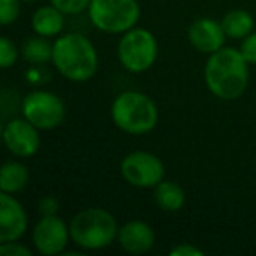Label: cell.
<instances>
[{"mask_svg": "<svg viewBox=\"0 0 256 256\" xmlns=\"http://www.w3.org/2000/svg\"><path fill=\"white\" fill-rule=\"evenodd\" d=\"M226 34L221 25V22L210 18H200L192 23L188 30V40L196 51L200 53L212 54L224 48Z\"/></svg>", "mask_w": 256, "mask_h": 256, "instance_id": "7c38bea8", "label": "cell"}, {"mask_svg": "<svg viewBox=\"0 0 256 256\" xmlns=\"http://www.w3.org/2000/svg\"><path fill=\"white\" fill-rule=\"evenodd\" d=\"M110 116L120 130L130 136H146L158 123V107L140 92H123L114 98Z\"/></svg>", "mask_w": 256, "mask_h": 256, "instance_id": "3957f363", "label": "cell"}, {"mask_svg": "<svg viewBox=\"0 0 256 256\" xmlns=\"http://www.w3.org/2000/svg\"><path fill=\"white\" fill-rule=\"evenodd\" d=\"M154 202L165 212H176L182 209L186 202V195L182 188L174 181H162L154 186Z\"/></svg>", "mask_w": 256, "mask_h": 256, "instance_id": "9a60e30c", "label": "cell"}, {"mask_svg": "<svg viewBox=\"0 0 256 256\" xmlns=\"http://www.w3.org/2000/svg\"><path fill=\"white\" fill-rule=\"evenodd\" d=\"M68 237H70V228L56 214L40 216L32 232L34 246L37 252L44 256H56L64 252L68 244Z\"/></svg>", "mask_w": 256, "mask_h": 256, "instance_id": "9c48e42d", "label": "cell"}, {"mask_svg": "<svg viewBox=\"0 0 256 256\" xmlns=\"http://www.w3.org/2000/svg\"><path fill=\"white\" fill-rule=\"evenodd\" d=\"M20 2L22 0H0V23L4 26L11 25L18 20Z\"/></svg>", "mask_w": 256, "mask_h": 256, "instance_id": "d6986e66", "label": "cell"}, {"mask_svg": "<svg viewBox=\"0 0 256 256\" xmlns=\"http://www.w3.org/2000/svg\"><path fill=\"white\" fill-rule=\"evenodd\" d=\"M170 254L172 256H202L204 251L196 248V246L184 242V244H179V246H176V248H172Z\"/></svg>", "mask_w": 256, "mask_h": 256, "instance_id": "d4e9b609", "label": "cell"}, {"mask_svg": "<svg viewBox=\"0 0 256 256\" xmlns=\"http://www.w3.org/2000/svg\"><path fill=\"white\" fill-rule=\"evenodd\" d=\"M64 12L58 8L51 6H42L32 16V28L37 36L42 37H54L60 36V32L65 26Z\"/></svg>", "mask_w": 256, "mask_h": 256, "instance_id": "5bb4252c", "label": "cell"}, {"mask_svg": "<svg viewBox=\"0 0 256 256\" xmlns=\"http://www.w3.org/2000/svg\"><path fill=\"white\" fill-rule=\"evenodd\" d=\"M28 218L23 206L11 193L0 195V242L18 240L25 235Z\"/></svg>", "mask_w": 256, "mask_h": 256, "instance_id": "8fae6325", "label": "cell"}, {"mask_svg": "<svg viewBox=\"0 0 256 256\" xmlns=\"http://www.w3.org/2000/svg\"><path fill=\"white\" fill-rule=\"evenodd\" d=\"M70 238L78 248L96 251L112 244L118 238V226L114 216L106 209L90 207L79 210L70 221Z\"/></svg>", "mask_w": 256, "mask_h": 256, "instance_id": "277c9868", "label": "cell"}, {"mask_svg": "<svg viewBox=\"0 0 256 256\" xmlns=\"http://www.w3.org/2000/svg\"><path fill=\"white\" fill-rule=\"evenodd\" d=\"M18 60V50H16L14 42L8 37L0 40V65L2 68H9L16 64Z\"/></svg>", "mask_w": 256, "mask_h": 256, "instance_id": "ffe728a7", "label": "cell"}, {"mask_svg": "<svg viewBox=\"0 0 256 256\" xmlns=\"http://www.w3.org/2000/svg\"><path fill=\"white\" fill-rule=\"evenodd\" d=\"M0 254H4V256H32V251H30L26 246L12 240V242H2V246H0Z\"/></svg>", "mask_w": 256, "mask_h": 256, "instance_id": "603a6c76", "label": "cell"}, {"mask_svg": "<svg viewBox=\"0 0 256 256\" xmlns=\"http://www.w3.org/2000/svg\"><path fill=\"white\" fill-rule=\"evenodd\" d=\"M50 2L64 14H79L92 4V0H50Z\"/></svg>", "mask_w": 256, "mask_h": 256, "instance_id": "44dd1931", "label": "cell"}, {"mask_svg": "<svg viewBox=\"0 0 256 256\" xmlns=\"http://www.w3.org/2000/svg\"><path fill=\"white\" fill-rule=\"evenodd\" d=\"M58 207H60V204H58V198H54V196H51V195L42 196V198L39 200V212H40V216H51V214H56L58 212Z\"/></svg>", "mask_w": 256, "mask_h": 256, "instance_id": "cb8c5ba5", "label": "cell"}, {"mask_svg": "<svg viewBox=\"0 0 256 256\" xmlns=\"http://www.w3.org/2000/svg\"><path fill=\"white\" fill-rule=\"evenodd\" d=\"M23 116L39 130H53L65 120V104L51 92L37 90L23 98Z\"/></svg>", "mask_w": 256, "mask_h": 256, "instance_id": "ba28073f", "label": "cell"}, {"mask_svg": "<svg viewBox=\"0 0 256 256\" xmlns=\"http://www.w3.org/2000/svg\"><path fill=\"white\" fill-rule=\"evenodd\" d=\"M118 242L130 254H144L153 248L154 230L144 221H128L118 230Z\"/></svg>", "mask_w": 256, "mask_h": 256, "instance_id": "4fadbf2b", "label": "cell"}, {"mask_svg": "<svg viewBox=\"0 0 256 256\" xmlns=\"http://www.w3.org/2000/svg\"><path fill=\"white\" fill-rule=\"evenodd\" d=\"M4 142L9 153L18 158H28L39 151L40 136L39 128L34 126L26 118H14L4 126Z\"/></svg>", "mask_w": 256, "mask_h": 256, "instance_id": "30bf717a", "label": "cell"}, {"mask_svg": "<svg viewBox=\"0 0 256 256\" xmlns=\"http://www.w3.org/2000/svg\"><path fill=\"white\" fill-rule=\"evenodd\" d=\"M121 178L136 188H154L164 181L165 165L150 151H134L121 160Z\"/></svg>", "mask_w": 256, "mask_h": 256, "instance_id": "52a82bcc", "label": "cell"}, {"mask_svg": "<svg viewBox=\"0 0 256 256\" xmlns=\"http://www.w3.org/2000/svg\"><path fill=\"white\" fill-rule=\"evenodd\" d=\"M53 65L68 81L84 82L96 74L98 54L88 37L70 32L53 44Z\"/></svg>", "mask_w": 256, "mask_h": 256, "instance_id": "7a4b0ae2", "label": "cell"}, {"mask_svg": "<svg viewBox=\"0 0 256 256\" xmlns=\"http://www.w3.org/2000/svg\"><path fill=\"white\" fill-rule=\"evenodd\" d=\"M22 56L32 65H44L48 62H53V44L48 40V37H30L23 42Z\"/></svg>", "mask_w": 256, "mask_h": 256, "instance_id": "ac0fdd59", "label": "cell"}, {"mask_svg": "<svg viewBox=\"0 0 256 256\" xmlns=\"http://www.w3.org/2000/svg\"><path fill=\"white\" fill-rule=\"evenodd\" d=\"M22 2H36V0H22Z\"/></svg>", "mask_w": 256, "mask_h": 256, "instance_id": "484cf974", "label": "cell"}, {"mask_svg": "<svg viewBox=\"0 0 256 256\" xmlns=\"http://www.w3.org/2000/svg\"><path fill=\"white\" fill-rule=\"evenodd\" d=\"M28 168L20 162H6L2 170H0V188L4 193H14L23 192L25 186L28 184Z\"/></svg>", "mask_w": 256, "mask_h": 256, "instance_id": "2e32d148", "label": "cell"}, {"mask_svg": "<svg viewBox=\"0 0 256 256\" xmlns=\"http://www.w3.org/2000/svg\"><path fill=\"white\" fill-rule=\"evenodd\" d=\"M88 14L100 32L124 34L137 25L140 8L137 0H92Z\"/></svg>", "mask_w": 256, "mask_h": 256, "instance_id": "5b68a950", "label": "cell"}, {"mask_svg": "<svg viewBox=\"0 0 256 256\" xmlns=\"http://www.w3.org/2000/svg\"><path fill=\"white\" fill-rule=\"evenodd\" d=\"M240 53L248 60L249 65H256V32H251L248 37H244L240 46Z\"/></svg>", "mask_w": 256, "mask_h": 256, "instance_id": "7402d4cb", "label": "cell"}, {"mask_svg": "<svg viewBox=\"0 0 256 256\" xmlns=\"http://www.w3.org/2000/svg\"><path fill=\"white\" fill-rule=\"evenodd\" d=\"M204 79L214 96L221 100H235L248 88L249 64L242 56L240 50L221 48L207 60Z\"/></svg>", "mask_w": 256, "mask_h": 256, "instance_id": "6da1fadb", "label": "cell"}, {"mask_svg": "<svg viewBox=\"0 0 256 256\" xmlns=\"http://www.w3.org/2000/svg\"><path fill=\"white\" fill-rule=\"evenodd\" d=\"M221 25H223L226 37H230V39H244L254 28V20L248 11L234 9V11L224 14V18L221 20Z\"/></svg>", "mask_w": 256, "mask_h": 256, "instance_id": "e0dca14e", "label": "cell"}, {"mask_svg": "<svg viewBox=\"0 0 256 256\" xmlns=\"http://www.w3.org/2000/svg\"><path fill=\"white\" fill-rule=\"evenodd\" d=\"M158 56V42L146 28H130L118 44V60L128 72L140 74L150 70Z\"/></svg>", "mask_w": 256, "mask_h": 256, "instance_id": "8992f818", "label": "cell"}]
</instances>
